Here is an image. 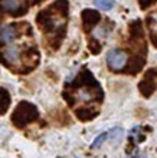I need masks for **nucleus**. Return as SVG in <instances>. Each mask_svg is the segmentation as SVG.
I'll list each match as a JSON object with an SVG mask.
<instances>
[{"mask_svg": "<svg viewBox=\"0 0 157 158\" xmlns=\"http://www.w3.org/2000/svg\"><path fill=\"white\" fill-rule=\"evenodd\" d=\"M127 60H128V56L125 52L120 49H112L110 50V53L107 56V62L110 65L111 69L114 71H118V69H123V68L127 65Z\"/></svg>", "mask_w": 157, "mask_h": 158, "instance_id": "f257e3e1", "label": "nucleus"}, {"mask_svg": "<svg viewBox=\"0 0 157 158\" xmlns=\"http://www.w3.org/2000/svg\"><path fill=\"white\" fill-rule=\"evenodd\" d=\"M2 7L9 13H16L23 7V0H2L0 2Z\"/></svg>", "mask_w": 157, "mask_h": 158, "instance_id": "f03ea898", "label": "nucleus"}, {"mask_svg": "<svg viewBox=\"0 0 157 158\" xmlns=\"http://www.w3.org/2000/svg\"><path fill=\"white\" fill-rule=\"evenodd\" d=\"M15 36H16L15 27L10 25L3 26L2 30H0V42H2V43H10V42L15 39Z\"/></svg>", "mask_w": 157, "mask_h": 158, "instance_id": "7ed1b4c3", "label": "nucleus"}, {"mask_svg": "<svg viewBox=\"0 0 157 158\" xmlns=\"http://www.w3.org/2000/svg\"><path fill=\"white\" fill-rule=\"evenodd\" d=\"M19 56H20V49L17 46H10L4 52V59L9 63H17L19 62Z\"/></svg>", "mask_w": 157, "mask_h": 158, "instance_id": "20e7f679", "label": "nucleus"}, {"mask_svg": "<svg viewBox=\"0 0 157 158\" xmlns=\"http://www.w3.org/2000/svg\"><path fill=\"white\" fill-rule=\"evenodd\" d=\"M94 4L101 10H110L114 7L116 0H94Z\"/></svg>", "mask_w": 157, "mask_h": 158, "instance_id": "39448f33", "label": "nucleus"}, {"mask_svg": "<svg viewBox=\"0 0 157 158\" xmlns=\"http://www.w3.org/2000/svg\"><path fill=\"white\" fill-rule=\"evenodd\" d=\"M123 134H124V131H123L121 128H116V129H111V131L107 134V137L110 138V141L111 142H118V141H121Z\"/></svg>", "mask_w": 157, "mask_h": 158, "instance_id": "423d86ee", "label": "nucleus"}, {"mask_svg": "<svg viewBox=\"0 0 157 158\" xmlns=\"http://www.w3.org/2000/svg\"><path fill=\"white\" fill-rule=\"evenodd\" d=\"M76 96H78V99L84 101V102H87V101L92 99V94L89 91H85V89H81V91H78Z\"/></svg>", "mask_w": 157, "mask_h": 158, "instance_id": "0eeeda50", "label": "nucleus"}, {"mask_svg": "<svg viewBox=\"0 0 157 158\" xmlns=\"http://www.w3.org/2000/svg\"><path fill=\"white\" fill-rule=\"evenodd\" d=\"M105 138H107V134H101L99 137H97V138H95V141L92 142L91 148H98V147H101V144L105 141Z\"/></svg>", "mask_w": 157, "mask_h": 158, "instance_id": "6e6552de", "label": "nucleus"}, {"mask_svg": "<svg viewBox=\"0 0 157 158\" xmlns=\"http://www.w3.org/2000/svg\"><path fill=\"white\" fill-rule=\"evenodd\" d=\"M138 158H147V157H146V155H141V157H138Z\"/></svg>", "mask_w": 157, "mask_h": 158, "instance_id": "1a4fd4ad", "label": "nucleus"}]
</instances>
